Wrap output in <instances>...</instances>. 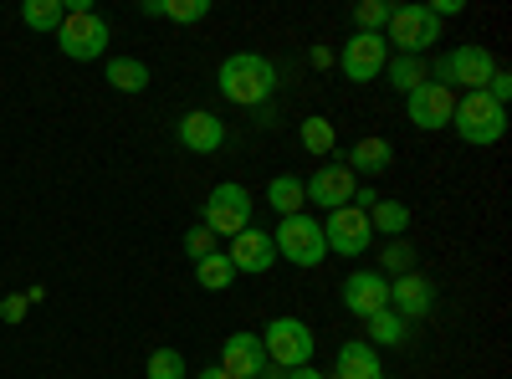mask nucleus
<instances>
[{"label":"nucleus","instance_id":"nucleus-17","mask_svg":"<svg viewBox=\"0 0 512 379\" xmlns=\"http://www.w3.org/2000/svg\"><path fill=\"white\" fill-rule=\"evenodd\" d=\"M180 144L190 149V154H216L221 144H226V123L210 113V108H195V113H185L180 118Z\"/></svg>","mask_w":512,"mask_h":379},{"label":"nucleus","instance_id":"nucleus-3","mask_svg":"<svg viewBox=\"0 0 512 379\" xmlns=\"http://www.w3.org/2000/svg\"><path fill=\"white\" fill-rule=\"evenodd\" d=\"M497 67H502V62L482 47V41H461V47H451V52L441 57V67H436L431 82H441V88H451V93H456V88H461V93H482Z\"/></svg>","mask_w":512,"mask_h":379},{"label":"nucleus","instance_id":"nucleus-19","mask_svg":"<svg viewBox=\"0 0 512 379\" xmlns=\"http://www.w3.org/2000/svg\"><path fill=\"white\" fill-rule=\"evenodd\" d=\"M344 164H349L354 180H359V175H364V180H379L384 170H395V149H390V139H374V134H369V139H359V144L344 154Z\"/></svg>","mask_w":512,"mask_h":379},{"label":"nucleus","instance_id":"nucleus-34","mask_svg":"<svg viewBox=\"0 0 512 379\" xmlns=\"http://www.w3.org/2000/svg\"><path fill=\"white\" fill-rule=\"evenodd\" d=\"M26 308H31V303H26V292H11V298L0 303V318H6V323H21V318H26Z\"/></svg>","mask_w":512,"mask_h":379},{"label":"nucleus","instance_id":"nucleus-27","mask_svg":"<svg viewBox=\"0 0 512 379\" xmlns=\"http://www.w3.org/2000/svg\"><path fill=\"white\" fill-rule=\"evenodd\" d=\"M21 21H26L31 31H52V36H57V26L67 21V6H62V0H26Z\"/></svg>","mask_w":512,"mask_h":379},{"label":"nucleus","instance_id":"nucleus-2","mask_svg":"<svg viewBox=\"0 0 512 379\" xmlns=\"http://www.w3.org/2000/svg\"><path fill=\"white\" fill-rule=\"evenodd\" d=\"M451 129H456L461 144L492 149V144H502V134H507V108L492 103L487 93H461L456 108H451Z\"/></svg>","mask_w":512,"mask_h":379},{"label":"nucleus","instance_id":"nucleus-18","mask_svg":"<svg viewBox=\"0 0 512 379\" xmlns=\"http://www.w3.org/2000/svg\"><path fill=\"white\" fill-rule=\"evenodd\" d=\"M328 374H333V379H384V364H379V349H374V344L349 339L344 349H338V359H333Z\"/></svg>","mask_w":512,"mask_h":379},{"label":"nucleus","instance_id":"nucleus-33","mask_svg":"<svg viewBox=\"0 0 512 379\" xmlns=\"http://www.w3.org/2000/svg\"><path fill=\"white\" fill-rule=\"evenodd\" d=\"M482 93H487L492 103H502V108H507V98H512V72H507V67H497V72H492V82H487Z\"/></svg>","mask_w":512,"mask_h":379},{"label":"nucleus","instance_id":"nucleus-16","mask_svg":"<svg viewBox=\"0 0 512 379\" xmlns=\"http://www.w3.org/2000/svg\"><path fill=\"white\" fill-rule=\"evenodd\" d=\"M221 369L231 379H251V374L272 369L267 364V349H262V333H231V339L221 344Z\"/></svg>","mask_w":512,"mask_h":379},{"label":"nucleus","instance_id":"nucleus-39","mask_svg":"<svg viewBox=\"0 0 512 379\" xmlns=\"http://www.w3.org/2000/svg\"><path fill=\"white\" fill-rule=\"evenodd\" d=\"M251 379H277V369H262V374H251Z\"/></svg>","mask_w":512,"mask_h":379},{"label":"nucleus","instance_id":"nucleus-37","mask_svg":"<svg viewBox=\"0 0 512 379\" xmlns=\"http://www.w3.org/2000/svg\"><path fill=\"white\" fill-rule=\"evenodd\" d=\"M308 62L323 72V67H333V52H328V47H313V52H308Z\"/></svg>","mask_w":512,"mask_h":379},{"label":"nucleus","instance_id":"nucleus-15","mask_svg":"<svg viewBox=\"0 0 512 379\" xmlns=\"http://www.w3.org/2000/svg\"><path fill=\"white\" fill-rule=\"evenodd\" d=\"M431 308H436V282L425 272L390 277V313H400L405 323H420V318H431Z\"/></svg>","mask_w":512,"mask_h":379},{"label":"nucleus","instance_id":"nucleus-11","mask_svg":"<svg viewBox=\"0 0 512 379\" xmlns=\"http://www.w3.org/2000/svg\"><path fill=\"white\" fill-rule=\"evenodd\" d=\"M221 251H226V262L236 267V277H262V272L277 267V241H272V231H256V226H246L241 236H231Z\"/></svg>","mask_w":512,"mask_h":379},{"label":"nucleus","instance_id":"nucleus-24","mask_svg":"<svg viewBox=\"0 0 512 379\" xmlns=\"http://www.w3.org/2000/svg\"><path fill=\"white\" fill-rule=\"evenodd\" d=\"M195 282H200L205 292H226V287L236 282V267L226 262V251H210V257H200V262H195Z\"/></svg>","mask_w":512,"mask_h":379},{"label":"nucleus","instance_id":"nucleus-35","mask_svg":"<svg viewBox=\"0 0 512 379\" xmlns=\"http://www.w3.org/2000/svg\"><path fill=\"white\" fill-rule=\"evenodd\" d=\"M349 205H354V210H364V216H369V210H374V205H379V195H374V185H359V190H354V200H349Z\"/></svg>","mask_w":512,"mask_h":379},{"label":"nucleus","instance_id":"nucleus-6","mask_svg":"<svg viewBox=\"0 0 512 379\" xmlns=\"http://www.w3.org/2000/svg\"><path fill=\"white\" fill-rule=\"evenodd\" d=\"M277 257L282 262H292V267H323V257H328V241H323V221L318 216H308V210H297V216H287L282 226H277Z\"/></svg>","mask_w":512,"mask_h":379},{"label":"nucleus","instance_id":"nucleus-10","mask_svg":"<svg viewBox=\"0 0 512 379\" xmlns=\"http://www.w3.org/2000/svg\"><path fill=\"white\" fill-rule=\"evenodd\" d=\"M384 62H390V47H384V36H369V31H354L344 41V52H333V67L349 82H374Z\"/></svg>","mask_w":512,"mask_h":379},{"label":"nucleus","instance_id":"nucleus-38","mask_svg":"<svg viewBox=\"0 0 512 379\" xmlns=\"http://www.w3.org/2000/svg\"><path fill=\"white\" fill-rule=\"evenodd\" d=\"M195 379H231V374H226V369H221V364H210V369H200V374H195Z\"/></svg>","mask_w":512,"mask_h":379},{"label":"nucleus","instance_id":"nucleus-30","mask_svg":"<svg viewBox=\"0 0 512 379\" xmlns=\"http://www.w3.org/2000/svg\"><path fill=\"white\" fill-rule=\"evenodd\" d=\"M390 0H359L354 6V31H369V36H384V21H390Z\"/></svg>","mask_w":512,"mask_h":379},{"label":"nucleus","instance_id":"nucleus-14","mask_svg":"<svg viewBox=\"0 0 512 379\" xmlns=\"http://www.w3.org/2000/svg\"><path fill=\"white\" fill-rule=\"evenodd\" d=\"M451 108H456V93L441 88V82H420V88L405 98V118L415 123V129H425V134L446 129V123H451Z\"/></svg>","mask_w":512,"mask_h":379},{"label":"nucleus","instance_id":"nucleus-21","mask_svg":"<svg viewBox=\"0 0 512 379\" xmlns=\"http://www.w3.org/2000/svg\"><path fill=\"white\" fill-rule=\"evenodd\" d=\"M267 205L277 210V216L287 221V216H297L308 200H303V180L297 175H272V185H267Z\"/></svg>","mask_w":512,"mask_h":379},{"label":"nucleus","instance_id":"nucleus-28","mask_svg":"<svg viewBox=\"0 0 512 379\" xmlns=\"http://www.w3.org/2000/svg\"><path fill=\"white\" fill-rule=\"evenodd\" d=\"M379 277H405V272H415V246H405V236L400 241H390L379 251V267H374Z\"/></svg>","mask_w":512,"mask_h":379},{"label":"nucleus","instance_id":"nucleus-29","mask_svg":"<svg viewBox=\"0 0 512 379\" xmlns=\"http://www.w3.org/2000/svg\"><path fill=\"white\" fill-rule=\"evenodd\" d=\"M185 374H190V364L180 349H154L144 364V379H185Z\"/></svg>","mask_w":512,"mask_h":379},{"label":"nucleus","instance_id":"nucleus-5","mask_svg":"<svg viewBox=\"0 0 512 379\" xmlns=\"http://www.w3.org/2000/svg\"><path fill=\"white\" fill-rule=\"evenodd\" d=\"M441 41V21L425 6H395L384 21V47H400L395 57H425Z\"/></svg>","mask_w":512,"mask_h":379},{"label":"nucleus","instance_id":"nucleus-20","mask_svg":"<svg viewBox=\"0 0 512 379\" xmlns=\"http://www.w3.org/2000/svg\"><path fill=\"white\" fill-rule=\"evenodd\" d=\"M369 231L400 241V236L410 231V205H400V200H379V205L369 210Z\"/></svg>","mask_w":512,"mask_h":379},{"label":"nucleus","instance_id":"nucleus-7","mask_svg":"<svg viewBox=\"0 0 512 379\" xmlns=\"http://www.w3.org/2000/svg\"><path fill=\"white\" fill-rule=\"evenodd\" d=\"M200 226H205V231H216L221 241L241 236V231L251 226V190H246V185H236V180L216 185V190L205 195V210H200Z\"/></svg>","mask_w":512,"mask_h":379},{"label":"nucleus","instance_id":"nucleus-26","mask_svg":"<svg viewBox=\"0 0 512 379\" xmlns=\"http://www.w3.org/2000/svg\"><path fill=\"white\" fill-rule=\"evenodd\" d=\"M384 77H390V88L405 93V98L420 88V82H431V77H425V62H420V57H390V62H384Z\"/></svg>","mask_w":512,"mask_h":379},{"label":"nucleus","instance_id":"nucleus-32","mask_svg":"<svg viewBox=\"0 0 512 379\" xmlns=\"http://www.w3.org/2000/svg\"><path fill=\"white\" fill-rule=\"evenodd\" d=\"M185 251H190V262H200V257H210V251H221V236L205 231V226H190L185 231Z\"/></svg>","mask_w":512,"mask_h":379},{"label":"nucleus","instance_id":"nucleus-1","mask_svg":"<svg viewBox=\"0 0 512 379\" xmlns=\"http://www.w3.org/2000/svg\"><path fill=\"white\" fill-rule=\"evenodd\" d=\"M216 88L236 108H267L277 93V67L262 52H231L216 72Z\"/></svg>","mask_w":512,"mask_h":379},{"label":"nucleus","instance_id":"nucleus-36","mask_svg":"<svg viewBox=\"0 0 512 379\" xmlns=\"http://www.w3.org/2000/svg\"><path fill=\"white\" fill-rule=\"evenodd\" d=\"M287 379H333L328 369H313V364H303V369H287Z\"/></svg>","mask_w":512,"mask_h":379},{"label":"nucleus","instance_id":"nucleus-9","mask_svg":"<svg viewBox=\"0 0 512 379\" xmlns=\"http://www.w3.org/2000/svg\"><path fill=\"white\" fill-rule=\"evenodd\" d=\"M323 241H328V257H364L374 246V231H369V216L354 205H338L323 216Z\"/></svg>","mask_w":512,"mask_h":379},{"label":"nucleus","instance_id":"nucleus-31","mask_svg":"<svg viewBox=\"0 0 512 379\" xmlns=\"http://www.w3.org/2000/svg\"><path fill=\"white\" fill-rule=\"evenodd\" d=\"M164 16L180 21V26H195L210 16V0H164Z\"/></svg>","mask_w":512,"mask_h":379},{"label":"nucleus","instance_id":"nucleus-25","mask_svg":"<svg viewBox=\"0 0 512 379\" xmlns=\"http://www.w3.org/2000/svg\"><path fill=\"white\" fill-rule=\"evenodd\" d=\"M369 323V339L364 344H374V349H395V344H405V318L400 313H390V308H384V313H374V318H364Z\"/></svg>","mask_w":512,"mask_h":379},{"label":"nucleus","instance_id":"nucleus-22","mask_svg":"<svg viewBox=\"0 0 512 379\" xmlns=\"http://www.w3.org/2000/svg\"><path fill=\"white\" fill-rule=\"evenodd\" d=\"M108 82H113L118 93H144L154 77H149V67H144L139 57H113V62H108Z\"/></svg>","mask_w":512,"mask_h":379},{"label":"nucleus","instance_id":"nucleus-13","mask_svg":"<svg viewBox=\"0 0 512 379\" xmlns=\"http://www.w3.org/2000/svg\"><path fill=\"white\" fill-rule=\"evenodd\" d=\"M354 190H359V180L349 175V164H318L313 180H303V200L318 205L323 216H328V210H338V205H349Z\"/></svg>","mask_w":512,"mask_h":379},{"label":"nucleus","instance_id":"nucleus-8","mask_svg":"<svg viewBox=\"0 0 512 379\" xmlns=\"http://www.w3.org/2000/svg\"><path fill=\"white\" fill-rule=\"evenodd\" d=\"M108 41H113V31L98 11H67V21L57 26V47L72 62H98L108 52Z\"/></svg>","mask_w":512,"mask_h":379},{"label":"nucleus","instance_id":"nucleus-23","mask_svg":"<svg viewBox=\"0 0 512 379\" xmlns=\"http://www.w3.org/2000/svg\"><path fill=\"white\" fill-rule=\"evenodd\" d=\"M297 139H303V149H308L313 159H328V154L338 149V134H333V123H328L323 113L303 118V129H297Z\"/></svg>","mask_w":512,"mask_h":379},{"label":"nucleus","instance_id":"nucleus-4","mask_svg":"<svg viewBox=\"0 0 512 379\" xmlns=\"http://www.w3.org/2000/svg\"><path fill=\"white\" fill-rule=\"evenodd\" d=\"M262 349H267V364L277 369H303L318 359V333L303 318H272L262 333Z\"/></svg>","mask_w":512,"mask_h":379},{"label":"nucleus","instance_id":"nucleus-12","mask_svg":"<svg viewBox=\"0 0 512 379\" xmlns=\"http://www.w3.org/2000/svg\"><path fill=\"white\" fill-rule=\"evenodd\" d=\"M338 298H344V308L354 318H374V313L390 308V277H379L374 267H359L338 282Z\"/></svg>","mask_w":512,"mask_h":379}]
</instances>
